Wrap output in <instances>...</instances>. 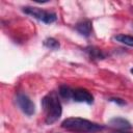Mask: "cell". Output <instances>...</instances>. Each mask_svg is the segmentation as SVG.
<instances>
[{"label": "cell", "mask_w": 133, "mask_h": 133, "mask_svg": "<svg viewBox=\"0 0 133 133\" xmlns=\"http://www.w3.org/2000/svg\"><path fill=\"white\" fill-rule=\"evenodd\" d=\"M42 107L44 108V111L46 113L45 123L47 125L54 124L61 116L62 108H61V104L58 99V96L55 91H51L43 98Z\"/></svg>", "instance_id": "6da1fadb"}, {"label": "cell", "mask_w": 133, "mask_h": 133, "mask_svg": "<svg viewBox=\"0 0 133 133\" xmlns=\"http://www.w3.org/2000/svg\"><path fill=\"white\" fill-rule=\"evenodd\" d=\"M61 127L74 133H96L103 130V126L81 117H69L61 123Z\"/></svg>", "instance_id": "7a4b0ae2"}, {"label": "cell", "mask_w": 133, "mask_h": 133, "mask_svg": "<svg viewBox=\"0 0 133 133\" xmlns=\"http://www.w3.org/2000/svg\"><path fill=\"white\" fill-rule=\"evenodd\" d=\"M23 12L26 15H29L31 17H33L34 19L44 22L45 24H51L53 22L56 21L57 17L55 12L52 11H47L44 10L42 8H37V7H32V6H26L23 7Z\"/></svg>", "instance_id": "3957f363"}, {"label": "cell", "mask_w": 133, "mask_h": 133, "mask_svg": "<svg viewBox=\"0 0 133 133\" xmlns=\"http://www.w3.org/2000/svg\"><path fill=\"white\" fill-rule=\"evenodd\" d=\"M16 102L19 108L22 110L23 113H25L28 116H31L35 112V106L33 102L24 94H18L16 97Z\"/></svg>", "instance_id": "277c9868"}, {"label": "cell", "mask_w": 133, "mask_h": 133, "mask_svg": "<svg viewBox=\"0 0 133 133\" xmlns=\"http://www.w3.org/2000/svg\"><path fill=\"white\" fill-rule=\"evenodd\" d=\"M72 99H73L75 102H78V103L92 104V102H94V97H92V95H91L87 89H84V88H77V89H74Z\"/></svg>", "instance_id": "5b68a950"}, {"label": "cell", "mask_w": 133, "mask_h": 133, "mask_svg": "<svg viewBox=\"0 0 133 133\" xmlns=\"http://www.w3.org/2000/svg\"><path fill=\"white\" fill-rule=\"evenodd\" d=\"M75 29L77 30V32L85 37H88L90 34H91V31H92V28H91V22L88 21V20H85V21H81L79 22L76 26H75Z\"/></svg>", "instance_id": "8992f818"}, {"label": "cell", "mask_w": 133, "mask_h": 133, "mask_svg": "<svg viewBox=\"0 0 133 133\" xmlns=\"http://www.w3.org/2000/svg\"><path fill=\"white\" fill-rule=\"evenodd\" d=\"M108 124L110 125V127L116 128V129H119V130H129V129L132 128L131 124L127 119H125L123 117H119V116L111 118Z\"/></svg>", "instance_id": "52a82bcc"}, {"label": "cell", "mask_w": 133, "mask_h": 133, "mask_svg": "<svg viewBox=\"0 0 133 133\" xmlns=\"http://www.w3.org/2000/svg\"><path fill=\"white\" fill-rule=\"evenodd\" d=\"M113 38L116 42L121 43V44H124V45L133 47V36H131V35H128V34H117Z\"/></svg>", "instance_id": "ba28073f"}, {"label": "cell", "mask_w": 133, "mask_h": 133, "mask_svg": "<svg viewBox=\"0 0 133 133\" xmlns=\"http://www.w3.org/2000/svg\"><path fill=\"white\" fill-rule=\"evenodd\" d=\"M86 52L89 54V56L91 58H96V59H103L105 57V55L102 53V51L100 49H97L95 47H88L86 48Z\"/></svg>", "instance_id": "9c48e42d"}, {"label": "cell", "mask_w": 133, "mask_h": 133, "mask_svg": "<svg viewBox=\"0 0 133 133\" xmlns=\"http://www.w3.org/2000/svg\"><path fill=\"white\" fill-rule=\"evenodd\" d=\"M44 46L50 50H58L60 45H59V42L56 41L55 38L53 37H48L44 41Z\"/></svg>", "instance_id": "30bf717a"}, {"label": "cell", "mask_w": 133, "mask_h": 133, "mask_svg": "<svg viewBox=\"0 0 133 133\" xmlns=\"http://www.w3.org/2000/svg\"><path fill=\"white\" fill-rule=\"evenodd\" d=\"M73 89L71 88V87H69V86H66V85H61L60 87H59V95H60V97L61 98H63V99H66V100H69V99H72V97H73Z\"/></svg>", "instance_id": "8fae6325"}, {"label": "cell", "mask_w": 133, "mask_h": 133, "mask_svg": "<svg viewBox=\"0 0 133 133\" xmlns=\"http://www.w3.org/2000/svg\"><path fill=\"white\" fill-rule=\"evenodd\" d=\"M109 101L110 102H114V103H116L118 105H125L126 104V102L124 100L119 99V98H111V99H109Z\"/></svg>", "instance_id": "7c38bea8"}, {"label": "cell", "mask_w": 133, "mask_h": 133, "mask_svg": "<svg viewBox=\"0 0 133 133\" xmlns=\"http://www.w3.org/2000/svg\"><path fill=\"white\" fill-rule=\"evenodd\" d=\"M131 73H132V74H133V68H132V69H131Z\"/></svg>", "instance_id": "4fadbf2b"}, {"label": "cell", "mask_w": 133, "mask_h": 133, "mask_svg": "<svg viewBox=\"0 0 133 133\" xmlns=\"http://www.w3.org/2000/svg\"><path fill=\"white\" fill-rule=\"evenodd\" d=\"M121 133H123V132H121Z\"/></svg>", "instance_id": "5bb4252c"}]
</instances>
